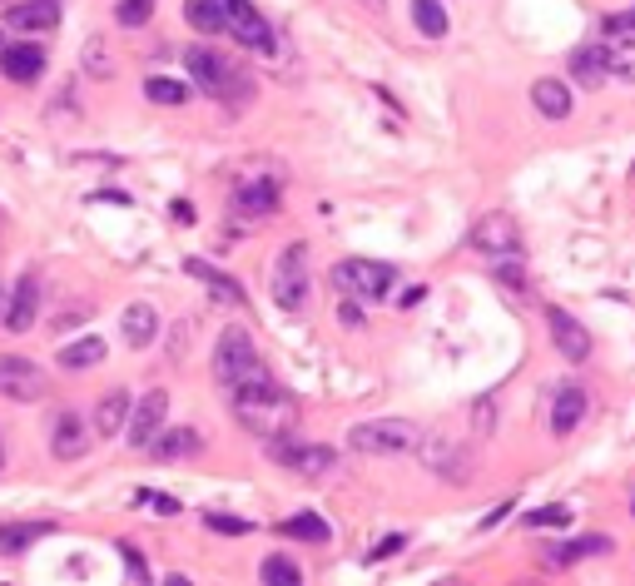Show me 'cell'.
<instances>
[{
	"label": "cell",
	"instance_id": "d590c367",
	"mask_svg": "<svg viewBox=\"0 0 635 586\" xmlns=\"http://www.w3.org/2000/svg\"><path fill=\"white\" fill-rule=\"evenodd\" d=\"M85 65H90V75H100V80L115 75V70H110V50H105V40H90V45H85Z\"/></svg>",
	"mask_w": 635,
	"mask_h": 586
},
{
	"label": "cell",
	"instance_id": "603a6c76",
	"mask_svg": "<svg viewBox=\"0 0 635 586\" xmlns=\"http://www.w3.org/2000/svg\"><path fill=\"white\" fill-rule=\"evenodd\" d=\"M278 184H268V179H254V184H239L234 189V209L239 214H273L278 209Z\"/></svg>",
	"mask_w": 635,
	"mask_h": 586
},
{
	"label": "cell",
	"instance_id": "ee69618b",
	"mask_svg": "<svg viewBox=\"0 0 635 586\" xmlns=\"http://www.w3.org/2000/svg\"><path fill=\"white\" fill-rule=\"evenodd\" d=\"M606 30H611V35H635V10H631V15H611V20H606Z\"/></svg>",
	"mask_w": 635,
	"mask_h": 586
},
{
	"label": "cell",
	"instance_id": "ac0fdd59",
	"mask_svg": "<svg viewBox=\"0 0 635 586\" xmlns=\"http://www.w3.org/2000/svg\"><path fill=\"white\" fill-rule=\"evenodd\" d=\"M129 403H134V398H129L125 388H110V393L95 403L90 428H95L100 438H120V433H125V423H129Z\"/></svg>",
	"mask_w": 635,
	"mask_h": 586
},
{
	"label": "cell",
	"instance_id": "8992f818",
	"mask_svg": "<svg viewBox=\"0 0 635 586\" xmlns=\"http://www.w3.org/2000/svg\"><path fill=\"white\" fill-rule=\"evenodd\" d=\"M333 284L343 293H358V298H382L397 284V269L382 259H343V264H333Z\"/></svg>",
	"mask_w": 635,
	"mask_h": 586
},
{
	"label": "cell",
	"instance_id": "4dcf8cb0",
	"mask_svg": "<svg viewBox=\"0 0 635 586\" xmlns=\"http://www.w3.org/2000/svg\"><path fill=\"white\" fill-rule=\"evenodd\" d=\"M184 15H189V25L204 30V35H219V30H224V0H189Z\"/></svg>",
	"mask_w": 635,
	"mask_h": 586
},
{
	"label": "cell",
	"instance_id": "3957f363",
	"mask_svg": "<svg viewBox=\"0 0 635 586\" xmlns=\"http://www.w3.org/2000/svg\"><path fill=\"white\" fill-rule=\"evenodd\" d=\"M308 289H313V269H308V244H288L278 259H273V279L268 293L283 313H303L308 308Z\"/></svg>",
	"mask_w": 635,
	"mask_h": 586
},
{
	"label": "cell",
	"instance_id": "277c9868",
	"mask_svg": "<svg viewBox=\"0 0 635 586\" xmlns=\"http://www.w3.org/2000/svg\"><path fill=\"white\" fill-rule=\"evenodd\" d=\"M268 368H263V358H258L254 338L244 333V328H224L219 333V348H214V378L224 383V388H239V383H249V378H263Z\"/></svg>",
	"mask_w": 635,
	"mask_h": 586
},
{
	"label": "cell",
	"instance_id": "681fc988",
	"mask_svg": "<svg viewBox=\"0 0 635 586\" xmlns=\"http://www.w3.org/2000/svg\"><path fill=\"white\" fill-rule=\"evenodd\" d=\"M631 512H635V507H631Z\"/></svg>",
	"mask_w": 635,
	"mask_h": 586
},
{
	"label": "cell",
	"instance_id": "83f0119b",
	"mask_svg": "<svg viewBox=\"0 0 635 586\" xmlns=\"http://www.w3.org/2000/svg\"><path fill=\"white\" fill-rule=\"evenodd\" d=\"M601 552H611V537H581V542L551 547L546 562H551V567H571V562H581V557H601Z\"/></svg>",
	"mask_w": 635,
	"mask_h": 586
},
{
	"label": "cell",
	"instance_id": "30bf717a",
	"mask_svg": "<svg viewBox=\"0 0 635 586\" xmlns=\"http://www.w3.org/2000/svg\"><path fill=\"white\" fill-rule=\"evenodd\" d=\"M472 249L477 254H487V259H497V254H516L521 249V224L502 214V209H492V214H482L477 224H472Z\"/></svg>",
	"mask_w": 635,
	"mask_h": 586
},
{
	"label": "cell",
	"instance_id": "7bdbcfd3",
	"mask_svg": "<svg viewBox=\"0 0 635 586\" xmlns=\"http://www.w3.org/2000/svg\"><path fill=\"white\" fill-rule=\"evenodd\" d=\"M402 547H407V537H402V532H397V537H382L378 547H373V562H382V557H392V552H402Z\"/></svg>",
	"mask_w": 635,
	"mask_h": 586
},
{
	"label": "cell",
	"instance_id": "7c38bea8",
	"mask_svg": "<svg viewBox=\"0 0 635 586\" xmlns=\"http://www.w3.org/2000/svg\"><path fill=\"white\" fill-rule=\"evenodd\" d=\"M546 328H551V343H556V353H561L566 363H586V358H591V328H586L576 313L546 308Z\"/></svg>",
	"mask_w": 635,
	"mask_h": 586
},
{
	"label": "cell",
	"instance_id": "f1b7e54d",
	"mask_svg": "<svg viewBox=\"0 0 635 586\" xmlns=\"http://www.w3.org/2000/svg\"><path fill=\"white\" fill-rule=\"evenodd\" d=\"M422 457H427V467L432 472H442V477H452V482H462L467 472H462V452L452 447V442H427L422 447Z\"/></svg>",
	"mask_w": 635,
	"mask_h": 586
},
{
	"label": "cell",
	"instance_id": "5bb4252c",
	"mask_svg": "<svg viewBox=\"0 0 635 586\" xmlns=\"http://www.w3.org/2000/svg\"><path fill=\"white\" fill-rule=\"evenodd\" d=\"M0 75L10 85H35L45 75V50L35 40H20V45H5L0 50Z\"/></svg>",
	"mask_w": 635,
	"mask_h": 586
},
{
	"label": "cell",
	"instance_id": "b9f144b4",
	"mask_svg": "<svg viewBox=\"0 0 635 586\" xmlns=\"http://www.w3.org/2000/svg\"><path fill=\"white\" fill-rule=\"evenodd\" d=\"M139 502H149L159 517H174V512H179V502H174V497H164V492H139Z\"/></svg>",
	"mask_w": 635,
	"mask_h": 586
},
{
	"label": "cell",
	"instance_id": "e0dca14e",
	"mask_svg": "<svg viewBox=\"0 0 635 586\" xmlns=\"http://www.w3.org/2000/svg\"><path fill=\"white\" fill-rule=\"evenodd\" d=\"M35 308H40V279L25 274V279L15 284V293H10L5 328H10V333H30V328H35Z\"/></svg>",
	"mask_w": 635,
	"mask_h": 586
},
{
	"label": "cell",
	"instance_id": "74e56055",
	"mask_svg": "<svg viewBox=\"0 0 635 586\" xmlns=\"http://www.w3.org/2000/svg\"><path fill=\"white\" fill-rule=\"evenodd\" d=\"M120 25H144L149 15H154V0H120Z\"/></svg>",
	"mask_w": 635,
	"mask_h": 586
},
{
	"label": "cell",
	"instance_id": "44dd1931",
	"mask_svg": "<svg viewBox=\"0 0 635 586\" xmlns=\"http://www.w3.org/2000/svg\"><path fill=\"white\" fill-rule=\"evenodd\" d=\"M571 80L586 85V90H601V85L611 80V70H606V45H581V50L571 55Z\"/></svg>",
	"mask_w": 635,
	"mask_h": 586
},
{
	"label": "cell",
	"instance_id": "cb8c5ba5",
	"mask_svg": "<svg viewBox=\"0 0 635 586\" xmlns=\"http://www.w3.org/2000/svg\"><path fill=\"white\" fill-rule=\"evenodd\" d=\"M531 105L546 115V120H566L571 115V90L561 80H536L531 85Z\"/></svg>",
	"mask_w": 635,
	"mask_h": 586
},
{
	"label": "cell",
	"instance_id": "e575fe53",
	"mask_svg": "<svg viewBox=\"0 0 635 586\" xmlns=\"http://www.w3.org/2000/svg\"><path fill=\"white\" fill-rule=\"evenodd\" d=\"M571 522V507H536L526 512V527H566Z\"/></svg>",
	"mask_w": 635,
	"mask_h": 586
},
{
	"label": "cell",
	"instance_id": "c3c4849f",
	"mask_svg": "<svg viewBox=\"0 0 635 586\" xmlns=\"http://www.w3.org/2000/svg\"><path fill=\"white\" fill-rule=\"evenodd\" d=\"M0 462H5V452H0Z\"/></svg>",
	"mask_w": 635,
	"mask_h": 586
},
{
	"label": "cell",
	"instance_id": "9a60e30c",
	"mask_svg": "<svg viewBox=\"0 0 635 586\" xmlns=\"http://www.w3.org/2000/svg\"><path fill=\"white\" fill-rule=\"evenodd\" d=\"M581 418H586V388H581V383H556V398H551V433L566 438V433L581 428Z\"/></svg>",
	"mask_w": 635,
	"mask_h": 586
},
{
	"label": "cell",
	"instance_id": "ab89813d",
	"mask_svg": "<svg viewBox=\"0 0 635 586\" xmlns=\"http://www.w3.org/2000/svg\"><path fill=\"white\" fill-rule=\"evenodd\" d=\"M497 279H507V284H526V269H521V249H516V259L511 254H497Z\"/></svg>",
	"mask_w": 635,
	"mask_h": 586
},
{
	"label": "cell",
	"instance_id": "836d02e7",
	"mask_svg": "<svg viewBox=\"0 0 635 586\" xmlns=\"http://www.w3.org/2000/svg\"><path fill=\"white\" fill-rule=\"evenodd\" d=\"M606 70L621 75V80H635V45H626V35H611V45H606Z\"/></svg>",
	"mask_w": 635,
	"mask_h": 586
},
{
	"label": "cell",
	"instance_id": "8fae6325",
	"mask_svg": "<svg viewBox=\"0 0 635 586\" xmlns=\"http://www.w3.org/2000/svg\"><path fill=\"white\" fill-rule=\"evenodd\" d=\"M164 418H169V393L164 388H149L139 403H129V423H125L129 447H149L154 433L164 428Z\"/></svg>",
	"mask_w": 635,
	"mask_h": 586
},
{
	"label": "cell",
	"instance_id": "52a82bcc",
	"mask_svg": "<svg viewBox=\"0 0 635 586\" xmlns=\"http://www.w3.org/2000/svg\"><path fill=\"white\" fill-rule=\"evenodd\" d=\"M268 452H273V462L293 467L298 477H323V472H333V462H338L333 447H323V442H293L288 433L268 438Z\"/></svg>",
	"mask_w": 635,
	"mask_h": 586
},
{
	"label": "cell",
	"instance_id": "1f68e13d",
	"mask_svg": "<svg viewBox=\"0 0 635 586\" xmlns=\"http://www.w3.org/2000/svg\"><path fill=\"white\" fill-rule=\"evenodd\" d=\"M258 577L268 586H298L303 582V572H298V562L293 557H283V552H273V557H263V567H258Z\"/></svg>",
	"mask_w": 635,
	"mask_h": 586
},
{
	"label": "cell",
	"instance_id": "6da1fadb",
	"mask_svg": "<svg viewBox=\"0 0 635 586\" xmlns=\"http://www.w3.org/2000/svg\"><path fill=\"white\" fill-rule=\"evenodd\" d=\"M229 403H234V418H239L249 433H258V438L293 433V423H298V403H293V393H288V388H278V383H273V373L249 378V383H239V388H229Z\"/></svg>",
	"mask_w": 635,
	"mask_h": 586
},
{
	"label": "cell",
	"instance_id": "8d00e7d4",
	"mask_svg": "<svg viewBox=\"0 0 635 586\" xmlns=\"http://www.w3.org/2000/svg\"><path fill=\"white\" fill-rule=\"evenodd\" d=\"M204 522H209L214 532H224V537H249V532H254V527H249L244 517H224V512H209Z\"/></svg>",
	"mask_w": 635,
	"mask_h": 586
},
{
	"label": "cell",
	"instance_id": "2e32d148",
	"mask_svg": "<svg viewBox=\"0 0 635 586\" xmlns=\"http://www.w3.org/2000/svg\"><path fill=\"white\" fill-rule=\"evenodd\" d=\"M5 20H10V30H35V35H45V30L60 25V0H15V5L5 10Z\"/></svg>",
	"mask_w": 635,
	"mask_h": 586
},
{
	"label": "cell",
	"instance_id": "f35d334b",
	"mask_svg": "<svg viewBox=\"0 0 635 586\" xmlns=\"http://www.w3.org/2000/svg\"><path fill=\"white\" fill-rule=\"evenodd\" d=\"M472 423H477V433H497V398L492 393L472 408Z\"/></svg>",
	"mask_w": 635,
	"mask_h": 586
},
{
	"label": "cell",
	"instance_id": "60d3db41",
	"mask_svg": "<svg viewBox=\"0 0 635 586\" xmlns=\"http://www.w3.org/2000/svg\"><path fill=\"white\" fill-rule=\"evenodd\" d=\"M120 557H125V567H129V577H134V582H149V567H144V557H139L129 542H120Z\"/></svg>",
	"mask_w": 635,
	"mask_h": 586
},
{
	"label": "cell",
	"instance_id": "7a4b0ae2",
	"mask_svg": "<svg viewBox=\"0 0 635 586\" xmlns=\"http://www.w3.org/2000/svg\"><path fill=\"white\" fill-rule=\"evenodd\" d=\"M184 65H189V75H194V85H199L204 95H214V100H249V75H244L234 60H224L219 50L189 45V50H184Z\"/></svg>",
	"mask_w": 635,
	"mask_h": 586
},
{
	"label": "cell",
	"instance_id": "7402d4cb",
	"mask_svg": "<svg viewBox=\"0 0 635 586\" xmlns=\"http://www.w3.org/2000/svg\"><path fill=\"white\" fill-rule=\"evenodd\" d=\"M120 328H125L129 348H149V343H154V333H159V313H154L149 303H129L125 318H120Z\"/></svg>",
	"mask_w": 635,
	"mask_h": 586
},
{
	"label": "cell",
	"instance_id": "5b68a950",
	"mask_svg": "<svg viewBox=\"0 0 635 586\" xmlns=\"http://www.w3.org/2000/svg\"><path fill=\"white\" fill-rule=\"evenodd\" d=\"M417 442H422V433H417L407 418H373V423L348 428V447H353V452H373V457H397V452H412Z\"/></svg>",
	"mask_w": 635,
	"mask_h": 586
},
{
	"label": "cell",
	"instance_id": "484cf974",
	"mask_svg": "<svg viewBox=\"0 0 635 586\" xmlns=\"http://www.w3.org/2000/svg\"><path fill=\"white\" fill-rule=\"evenodd\" d=\"M278 532L293 537V542H313V547H328V542H333V527H328L318 512H298V517H288Z\"/></svg>",
	"mask_w": 635,
	"mask_h": 586
},
{
	"label": "cell",
	"instance_id": "f546056e",
	"mask_svg": "<svg viewBox=\"0 0 635 586\" xmlns=\"http://www.w3.org/2000/svg\"><path fill=\"white\" fill-rule=\"evenodd\" d=\"M412 25L427 35V40H442L447 35V10L437 0H412Z\"/></svg>",
	"mask_w": 635,
	"mask_h": 586
},
{
	"label": "cell",
	"instance_id": "d6986e66",
	"mask_svg": "<svg viewBox=\"0 0 635 586\" xmlns=\"http://www.w3.org/2000/svg\"><path fill=\"white\" fill-rule=\"evenodd\" d=\"M199 447H204L199 428H159V433H154V442H149V452H154L159 462H179V457H194Z\"/></svg>",
	"mask_w": 635,
	"mask_h": 586
},
{
	"label": "cell",
	"instance_id": "bcb514c9",
	"mask_svg": "<svg viewBox=\"0 0 635 586\" xmlns=\"http://www.w3.org/2000/svg\"><path fill=\"white\" fill-rule=\"evenodd\" d=\"M511 507H516V502H502V507H497V512H492V517H487V522H482V527H497V522H502V517H507Z\"/></svg>",
	"mask_w": 635,
	"mask_h": 586
},
{
	"label": "cell",
	"instance_id": "ffe728a7",
	"mask_svg": "<svg viewBox=\"0 0 635 586\" xmlns=\"http://www.w3.org/2000/svg\"><path fill=\"white\" fill-rule=\"evenodd\" d=\"M184 269H189V274H194V279H199L204 289L214 293V303H224V308H244V289H239V284H234L229 274H219L214 264H204V259H189Z\"/></svg>",
	"mask_w": 635,
	"mask_h": 586
},
{
	"label": "cell",
	"instance_id": "f6af8a7d",
	"mask_svg": "<svg viewBox=\"0 0 635 586\" xmlns=\"http://www.w3.org/2000/svg\"><path fill=\"white\" fill-rule=\"evenodd\" d=\"M343 323H348V328H363V313H358V303H343Z\"/></svg>",
	"mask_w": 635,
	"mask_h": 586
},
{
	"label": "cell",
	"instance_id": "4fadbf2b",
	"mask_svg": "<svg viewBox=\"0 0 635 586\" xmlns=\"http://www.w3.org/2000/svg\"><path fill=\"white\" fill-rule=\"evenodd\" d=\"M90 438H95V428H90L80 413H60V418L50 423V452H55L60 462L85 457V452H90Z\"/></svg>",
	"mask_w": 635,
	"mask_h": 586
},
{
	"label": "cell",
	"instance_id": "9c48e42d",
	"mask_svg": "<svg viewBox=\"0 0 635 586\" xmlns=\"http://www.w3.org/2000/svg\"><path fill=\"white\" fill-rule=\"evenodd\" d=\"M50 393V378H45V368L40 363H30V358H0V398H10V403H40Z\"/></svg>",
	"mask_w": 635,
	"mask_h": 586
},
{
	"label": "cell",
	"instance_id": "7dc6e473",
	"mask_svg": "<svg viewBox=\"0 0 635 586\" xmlns=\"http://www.w3.org/2000/svg\"><path fill=\"white\" fill-rule=\"evenodd\" d=\"M363 5H368V10H382V5H387V0H363Z\"/></svg>",
	"mask_w": 635,
	"mask_h": 586
},
{
	"label": "cell",
	"instance_id": "ba28073f",
	"mask_svg": "<svg viewBox=\"0 0 635 586\" xmlns=\"http://www.w3.org/2000/svg\"><path fill=\"white\" fill-rule=\"evenodd\" d=\"M224 35H234L239 45L263 50V55L278 50V35H273V25L254 10V0H224Z\"/></svg>",
	"mask_w": 635,
	"mask_h": 586
},
{
	"label": "cell",
	"instance_id": "4316f807",
	"mask_svg": "<svg viewBox=\"0 0 635 586\" xmlns=\"http://www.w3.org/2000/svg\"><path fill=\"white\" fill-rule=\"evenodd\" d=\"M50 532H55L50 522H5L0 527V557H15V552H25L30 542H40Z\"/></svg>",
	"mask_w": 635,
	"mask_h": 586
},
{
	"label": "cell",
	"instance_id": "d4e9b609",
	"mask_svg": "<svg viewBox=\"0 0 635 586\" xmlns=\"http://www.w3.org/2000/svg\"><path fill=\"white\" fill-rule=\"evenodd\" d=\"M105 338H75V343H65L60 348V368H70V373H80V368H95V363H105Z\"/></svg>",
	"mask_w": 635,
	"mask_h": 586
},
{
	"label": "cell",
	"instance_id": "d6a6232c",
	"mask_svg": "<svg viewBox=\"0 0 635 586\" xmlns=\"http://www.w3.org/2000/svg\"><path fill=\"white\" fill-rule=\"evenodd\" d=\"M144 95H149L154 105H184V100H189V85H184V80H169V75H149V80H144Z\"/></svg>",
	"mask_w": 635,
	"mask_h": 586
}]
</instances>
